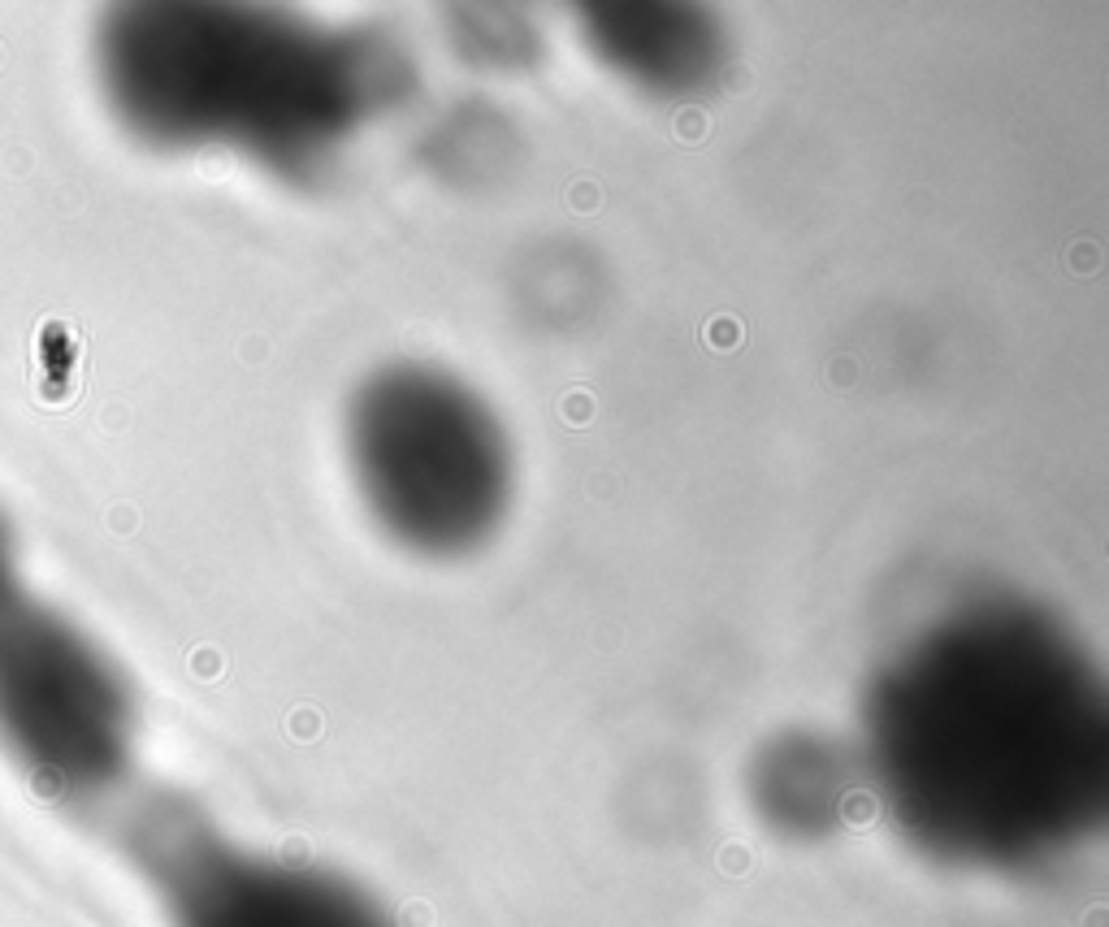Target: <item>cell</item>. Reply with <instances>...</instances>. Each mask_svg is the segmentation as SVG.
<instances>
[{"mask_svg": "<svg viewBox=\"0 0 1109 927\" xmlns=\"http://www.w3.org/2000/svg\"><path fill=\"white\" fill-rule=\"evenodd\" d=\"M9 594V546H5V538H0V598Z\"/></svg>", "mask_w": 1109, "mask_h": 927, "instance_id": "obj_8", "label": "cell"}, {"mask_svg": "<svg viewBox=\"0 0 1109 927\" xmlns=\"http://www.w3.org/2000/svg\"><path fill=\"white\" fill-rule=\"evenodd\" d=\"M100 61L130 130L234 148L273 174H317L408 87L382 35L273 9H126L104 26Z\"/></svg>", "mask_w": 1109, "mask_h": 927, "instance_id": "obj_2", "label": "cell"}, {"mask_svg": "<svg viewBox=\"0 0 1109 927\" xmlns=\"http://www.w3.org/2000/svg\"><path fill=\"white\" fill-rule=\"evenodd\" d=\"M585 39L624 78L655 91H694L724 61V31L685 5H611L581 13Z\"/></svg>", "mask_w": 1109, "mask_h": 927, "instance_id": "obj_6", "label": "cell"}, {"mask_svg": "<svg viewBox=\"0 0 1109 927\" xmlns=\"http://www.w3.org/2000/svg\"><path fill=\"white\" fill-rule=\"evenodd\" d=\"M143 858L174 927H395L338 871L247 850L191 815L156 819Z\"/></svg>", "mask_w": 1109, "mask_h": 927, "instance_id": "obj_4", "label": "cell"}, {"mask_svg": "<svg viewBox=\"0 0 1109 927\" xmlns=\"http://www.w3.org/2000/svg\"><path fill=\"white\" fill-rule=\"evenodd\" d=\"M850 776L837 746H824L815 737H785L767 750L754 776L759 806L772 815V824L789 832H819L837 819Z\"/></svg>", "mask_w": 1109, "mask_h": 927, "instance_id": "obj_7", "label": "cell"}, {"mask_svg": "<svg viewBox=\"0 0 1109 927\" xmlns=\"http://www.w3.org/2000/svg\"><path fill=\"white\" fill-rule=\"evenodd\" d=\"M347 451L377 525L421 555L473 551L512 499V451L494 412L425 364H399L356 390Z\"/></svg>", "mask_w": 1109, "mask_h": 927, "instance_id": "obj_3", "label": "cell"}, {"mask_svg": "<svg viewBox=\"0 0 1109 927\" xmlns=\"http://www.w3.org/2000/svg\"><path fill=\"white\" fill-rule=\"evenodd\" d=\"M1105 685L1075 633L971 603L876 676L863 776L941 863L1019 871L1071 854L1105 811Z\"/></svg>", "mask_w": 1109, "mask_h": 927, "instance_id": "obj_1", "label": "cell"}, {"mask_svg": "<svg viewBox=\"0 0 1109 927\" xmlns=\"http://www.w3.org/2000/svg\"><path fill=\"white\" fill-rule=\"evenodd\" d=\"M0 715L65 776L100 780L126 750L117 676L44 611H0Z\"/></svg>", "mask_w": 1109, "mask_h": 927, "instance_id": "obj_5", "label": "cell"}]
</instances>
